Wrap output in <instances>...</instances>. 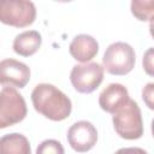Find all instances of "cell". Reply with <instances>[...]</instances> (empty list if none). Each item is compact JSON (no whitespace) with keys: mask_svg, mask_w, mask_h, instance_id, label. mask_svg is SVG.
Here are the masks:
<instances>
[{"mask_svg":"<svg viewBox=\"0 0 154 154\" xmlns=\"http://www.w3.org/2000/svg\"><path fill=\"white\" fill-rule=\"evenodd\" d=\"M131 13L141 22H150L154 14V0H131Z\"/></svg>","mask_w":154,"mask_h":154,"instance_id":"13","label":"cell"},{"mask_svg":"<svg viewBox=\"0 0 154 154\" xmlns=\"http://www.w3.org/2000/svg\"><path fill=\"white\" fill-rule=\"evenodd\" d=\"M128 89L120 83H111L108 84L99 95V105L100 107L108 113H114L129 100Z\"/></svg>","mask_w":154,"mask_h":154,"instance_id":"9","label":"cell"},{"mask_svg":"<svg viewBox=\"0 0 154 154\" xmlns=\"http://www.w3.org/2000/svg\"><path fill=\"white\" fill-rule=\"evenodd\" d=\"M103 66L97 63H85L75 65L70 73L73 88L82 94L93 93L103 79Z\"/></svg>","mask_w":154,"mask_h":154,"instance_id":"6","label":"cell"},{"mask_svg":"<svg viewBox=\"0 0 154 154\" xmlns=\"http://www.w3.org/2000/svg\"><path fill=\"white\" fill-rule=\"evenodd\" d=\"M136 63L135 49L125 42L109 45L103 54V69L114 76H124L132 71Z\"/></svg>","mask_w":154,"mask_h":154,"instance_id":"3","label":"cell"},{"mask_svg":"<svg viewBox=\"0 0 154 154\" xmlns=\"http://www.w3.org/2000/svg\"><path fill=\"white\" fill-rule=\"evenodd\" d=\"M28 113L24 97L12 87H4L0 91V129L20 123Z\"/></svg>","mask_w":154,"mask_h":154,"instance_id":"5","label":"cell"},{"mask_svg":"<svg viewBox=\"0 0 154 154\" xmlns=\"http://www.w3.org/2000/svg\"><path fill=\"white\" fill-rule=\"evenodd\" d=\"M29 81H30V69L26 64L11 58L0 61L1 85L24 88Z\"/></svg>","mask_w":154,"mask_h":154,"instance_id":"8","label":"cell"},{"mask_svg":"<svg viewBox=\"0 0 154 154\" xmlns=\"http://www.w3.org/2000/svg\"><path fill=\"white\" fill-rule=\"evenodd\" d=\"M152 53H153V49L149 48L147 51V53L143 55V69L146 70V72L148 75H152L153 71H152V67H153V64H152Z\"/></svg>","mask_w":154,"mask_h":154,"instance_id":"16","label":"cell"},{"mask_svg":"<svg viewBox=\"0 0 154 154\" xmlns=\"http://www.w3.org/2000/svg\"><path fill=\"white\" fill-rule=\"evenodd\" d=\"M69 51L73 59L81 63H88L97 54L99 43L93 36L81 34L71 41Z\"/></svg>","mask_w":154,"mask_h":154,"instance_id":"10","label":"cell"},{"mask_svg":"<svg viewBox=\"0 0 154 154\" xmlns=\"http://www.w3.org/2000/svg\"><path fill=\"white\" fill-rule=\"evenodd\" d=\"M32 106L36 112L53 122L66 119L72 109L71 100L55 85L37 84L31 93Z\"/></svg>","mask_w":154,"mask_h":154,"instance_id":"1","label":"cell"},{"mask_svg":"<svg viewBox=\"0 0 154 154\" xmlns=\"http://www.w3.org/2000/svg\"><path fill=\"white\" fill-rule=\"evenodd\" d=\"M42 37L36 30H26L20 32L13 40V51L22 57H30L35 54L41 47Z\"/></svg>","mask_w":154,"mask_h":154,"instance_id":"11","label":"cell"},{"mask_svg":"<svg viewBox=\"0 0 154 154\" xmlns=\"http://www.w3.org/2000/svg\"><path fill=\"white\" fill-rule=\"evenodd\" d=\"M96 141L97 130L90 122H76L67 130V142L70 147L78 153L90 150L96 144Z\"/></svg>","mask_w":154,"mask_h":154,"instance_id":"7","label":"cell"},{"mask_svg":"<svg viewBox=\"0 0 154 154\" xmlns=\"http://www.w3.org/2000/svg\"><path fill=\"white\" fill-rule=\"evenodd\" d=\"M37 154H49V153H54V154H64V148L61 146V143L59 141L55 140H46L43 141L36 149Z\"/></svg>","mask_w":154,"mask_h":154,"instance_id":"14","label":"cell"},{"mask_svg":"<svg viewBox=\"0 0 154 154\" xmlns=\"http://www.w3.org/2000/svg\"><path fill=\"white\" fill-rule=\"evenodd\" d=\"M153 83H148L142 90V99L150 109L153 108Z\"/></svg>","mask_w":154,"mask_h":154,"instance_id":"15","label":"cell"},{"mask_svg":"<svg viewBox=\"0 0 154 154\" xmlns=\"http://www.w3.org/2000/svg\"><path fill=\"white\" fill-rule=\"evenodd\" d=\"M113 128L124 140H137L143 135V120L137 102L129 99L113 113Z\"/></svg>","mask_w":154,"mask_h":154,"instance_id":"2","label":"cell"},{"mask_svg":"<svg viewBox=\"0 0 154 154\" xmlns=\"http://www.w3.org/2000/svg\"><path fill=\"white\" fill-rule=\"evenodd\" d=\"M28 138L22 134H7L0 138V154H30Z\"/></svg>","mask_w":154,"mask_h":154,"instance_id":"12","label":"cell"},{"mask_svg":"<svg viewBox=\"0 0 154 154\" xmlns=\"http://www.w3.org/2000/svg\"><path fill=\"white\" fill-rule=\"evenodd\" d=\"M53 1H57V2H70V1H73V0H53Z\"/></svg>","mask_w":154,"mask_h":154,"instance_id":"17","label":"cell"},{"mask_svg":"<svg viewBox=\"0 0 154 154\" xmlns=\"http://www.w3.org/2000/svg\"><path fill=\"white\" fill-rule=\"evenodd\" d=\"M36 19V7L30 0H0V22L14 28H25Z\"/></svg>","mask_w":154,"mask_h":154,"instance_id":"4","label":"cell"}]
</instances>
